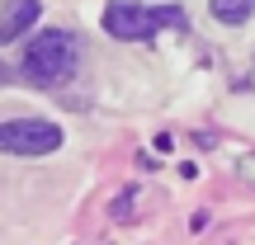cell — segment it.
Returning a JSON list of instances; mask_svg holds the SVG:
<instances>
[{
	"mask_svg": "<svg viewBox=\"0 0 255 245\" xmlns=\"http://www.w3.org/2000/svg\"><path fill=\"white\" fill-rule=\"evenodd\" d=\"M76 62H81V43L66 28H43L33 43H24V57H19V76H28L33 85H62L76 76Z\"/></svg>",
	"mask_w": 255,
	"mask_h": 245,
	"instance_id": "cell-1",
	"label": "cell"
},
{
	"mask_svg": "<svg viewBox=\"0 0 255 245\" xmlns=\"http://www.w3.org/2000/svg\"><path fill=\"white\" fill-rule=\"evenodd\" d=\"M104 28L123 43H146L161 28H184V9L180 5H132V0H114L104 9Z\"/></svg>",
	"mask_w": 255,
	"mask_h": 245,
	"instance_id": "cell-2",
	"label": "cell"
},
{
	"mask_svg": "<svg viewBox=\"0 0 255 245\" xmlns=\"http://www.w3.org/2000/svg\"><path fill=\"white\" fill-rule=\"evenodd\" d=\"M62 146V127L47 118H5L0 123V151L5 156H52Z\"/></svg>",
	"mask_w": 255,
	"mask_h": 245,
	"instance_id": "cell-3",
	"label": "cell"
},
{
	"mask_svg": "<svg viewBox=\"0 0 255 245\" xmlns=\"http://www.w3.org/2000/svg\"><path fill=\"white\" fill-rule=\"evenodd\" d=\"M38 14H43L38 0H5V5H0V47H5V43H19L24 28L38 24Z\"/></svg>",
	"mask_w": 255,
	"mask_h": 245,
	"instance_id": "cell-4",
	"label": "cell"
},
{
	"mask_svg": "<svg viewBox=\"0 0 255 245\" xmlns=\"http://www.w3.org/2000/svg\"><path fill=\"white\" fill-rule=\"evenodd\" d=\"M213 19H222V24H246L255 14V0H208Z\"/></svg>",
	"mask_w": 255,
	"mask_h": 245,
	"instance_id": "cell-5",
	"label": "cell"
},
{
	"mask_svg": "<svg viewBox=\"0 0 255 245\" xmlns=\"http://www.w3.org/2000/svg\"><path fill=\"white\" fill-rule=\"evenodd\" d=\"M0 81H9V66H0Z\"/></svg>",
	"mask_w": 255,
	"mask_h": 245,
	"instance_id": "cell-6",
	"label": "cell"
}]
</instances>
